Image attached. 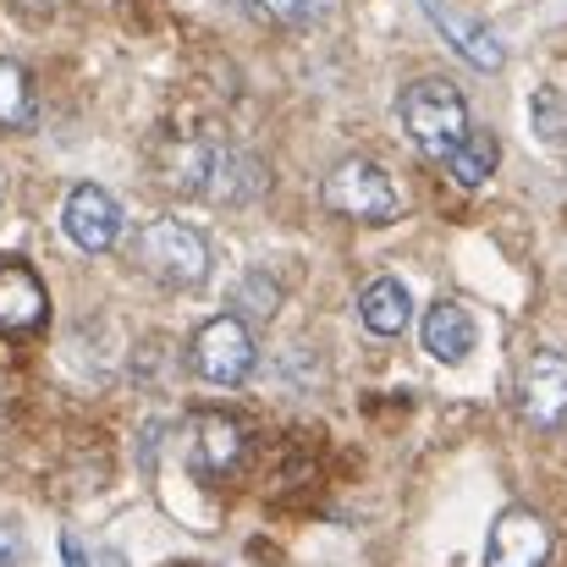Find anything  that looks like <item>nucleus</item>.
I'll list each match as a JSON object with an SVG mask.
<instances>
[{"label": "nucleus", "mask_w": 567, "mask_h": 567, "mask_svg": "<svg viewBox=\"0 0 567 567\" xmlns=\"http://www.w3.org/2000/svg\"><path fill=\"white\" fill-rule=\"evenodd\" d=\"M161 183L188 198H215V204H237L259 188V166L248 155H237L231 144H220L215 133H193L166 144L161 155Z\"/></svg>", "instance_id": "nucleus-1"}, {"label": "nucleus", "mask_w": 567, "mask_h": 567, "mask_svg": "<svg viewBox=\"0 0 567 567\" xmlns=\"http://www.w3.org/2000/svg\"><path fill=\"white\" fill-rule=\"evenodd\" d=\"M396 116H402L408 144L430 161H452V150L474 133L468 127V100L452 78H413L396 100Z\"/></svg>", "instance_id": "nucleus-2"}, {"label": "nucleus", "mask_w": 567, "mask_h": 567, "mask_svg": "<svg viewBox=\"0 0 567 567\" xmlns=\"http://www.w3.org/2000/svg\"><path fill=\"white\" fill-rule=\"evenodd\" d=\"M320 204H326L331 215H342V220L385 226V220L396 215L402 198H396V183L385 177V166L364 161V155H353V161L331 166V177H326V188H320Z\"/></svg>", "instance_id": "nucleus-3"}, {"label": "nucleus", "mask_w": 567, "mask_h": 567, "mask_svg": "<svg viewBox=\"0 0 567 567\" xmlns=\"http://www.w3.org/2000/svg\"><path fill=\"white\" fill-rule=\"evenodd\" d=\"M138 265L161 287H198L209 276V243L188 220H150L138 231Z\"/></svg>", "instance_id": "nucleus-4"}, {"label": "nucleus", "mask_w": 567, "mask_h": 567, "mask_svg": "<svg viewBox=\"0 0 567 567\" xmlns=\"http://www.w3.org/2000/svg\"><path fill=\"white\" fill-rule=\"evenodd\" d=\"M259 364V348H254V331L237 320V315H215L198 326L193 337V375L209 380V385H243Z\"/></svg>", "instance_id": "nucleus-5"}, {"label": "nucleus", "mask_w": 567, "mask_h": 567, "mask_svg": "<svg viewBox=\"0 0 567 567\" xmlns=\"http://www.w3.org/2000/svg\"><path fill=\"white\" fill-rule=\"evenodd\" d=\"M518 413L535 430H557L567 419V353L535 348L524 375H518Z\"/></svg>", "instance_id": "nucleus-6"}, {"label": "nucleus", "mask_w": 567, "mask_h": 567, "mask_svg": "<svg viewBox=\"0 0 567 567\" xmlns=\"http://www.w3.org/2000/svg\"><path fill=\"white\" fill-rule=\"evenodd\" d=\"M419 11L435 22V33H441L468 66H480V72H502V66H507V44H502L480 17L457 11L452 0H419Z\"/></svg>", "instance_id": "nucleus-7"}, {"label": "nucleus", "mask_w": 567, "mask_h": 567, "mask_svg": "<svg viewBox=\"0 0 567 567\" xmlns=\"http://www.w3.org/2000/svg\"><path fill=\"white\" fill-rule=\"evenodd\" d=\"M546 557H551V529L529 507H507L491 524L485 567H546Z\"/></svg>", "instance_id": "nucleus-8"}, {"label": "nucleus", "mask_w": 567, "mask_h": 567, "mask_svg": "<svg viewBox=\"0 0 567 567\" xmlns=\"http://www.w3.org/2000/svg\"><path fill=\"white\" fill-rule=\"evenodd\" d=\"M61 226L66 237L83 248V254H105L116 237H122V204L105 188L83 183V188L66 193V209H61Z\"/></svg>", "instance_id": "nucleus-9"}, {"label": "nucleus", "mask_w": 567, "mask_h": 567, "mask_svg": "<svg viewBox=\"0 0 567 567\" xmlns=\"http://www.w3.org/2000/svg\"><path fill=\"white\" fill-rule=\"evenodd\" d=\"M243 457V424L231 413H193L188 419V468L198 480H226Z\"/></svg>", "instance_id": "nucleus-10"}, {"label": "nucleus", "mask_w": 567, "mask_h": 567, "mask_svg": "<svg viewBox=\"0 0 567 567\" xmlns=\"http://www.w3.org/2000/svg\"><path fill=\"white\" fill-rule=\"evenodd\" d=\"M419 342H424V353H430L435 364H463V359L474 353V342H480V326H474V315H468L457 298H441V303L424 309Z\"/></svg>", "instance_id": "nucleus-11"}, {"label": "nucleus", "mask_w": 567, "mask_h": 567, "mask_svg": "<svg viewBox=\"0 0 567 567\" xmlns=\"http://www.w3.org/2000/svg\"><path fill=\"white\" fill-rule=\"evenodd\" d=\"M44 309H50L44 281L22 259H0V331H33Z\"/></svg>", "instance_id": "nucleus-12"}, {"label": "nucleus", "mask_w": 567, "mask_h": 567, "mask_svg": "<svg viewBox=\"0 0 567 567\" xmlns=\"http://www.w3.org/2000/svg\"><path fill=\"white\" fill-rule=\"evenodd\" d=\"M359 320H364V331H375V337H402L408 320H413V298H408V287H402L396 276L370 281L364 298H359Z\"/></svg>", "instance_id": "nucleus-13"}, {"label": "nucleus", "mask_w": 567, "mask_h": 567, "mask_svg": "<svg viewBox=\"0 0 567 567\" xmlns=\"http://www.w3.org/2000/svg\"><path fill=\"white\" fill-rule=\"evenodd\" d=\"M496 161H502V144H496V133H485V127H474L457 150H452V177H457V188H480V183H491V172H496Z\"/></svg>", "instance_id": "nucleus-14"}, {"label": "nucleus", "mask_w": 567, "mask_h": 567, "mask_svg": "<svg viewBox=\"0 0 567 567\" xmlns=\"http://www.w3.org/2000/svg\"><path fill=\"white\" fill-rule=\"evenodd\" d=\"M33 122V89L17 61H0V127H28Z\"/></svg>", "instance_id": "nucleus-15"}, {"label": "nucleus", "mask_w": 567, "mask_h": 567, "mask_svg": "<svg viewBox=\"0 0 567 567\" xmlns=\"http://www.w3.org/2000/svg\"><path fill=\"white\" fill-rule=\"evenodd\" d=\"M254 6L281 28H315V22L331 17V0H254Z\"/></svg>", "instance_id": "nucleus-16"}, {"label": "nucleus", "mask_w": 567, "mask_h": 567, "mask_svg": "<svg viewBox=\"0 0 567 567\" xmlns=\"http://www.w3.org/2000/svg\"><path fill=\"white\" fill-rule=\"evenodd\" d=\"M529 111H535V133H540L546 144H567V105L557 89H540Z\"/></svg>", "instance_id": "nucleus-17"}, {"label": "nucleus", "mask_w": 567, "mask_h": 567, "mask_svg": "<svg viewBox=\"0 0 567 567\" xmlns=\"http://www.w3.org/2000/svg\"><path fill=\"white\" fill-rule=\"evenodd\" d=\"M237 298H243V303H259V309H254V320H270V315H276V298H281V292H276V287H270L265 276H248Z\"/></svg>", "instance_id": "nucleus-18"}, {"label": "nucleus", "mask_w": 567, "mask_h": 567, "mask_svg": "<svg viewBox=\"0 0 567 567\" xmlns=\"http://www.w3.org/2000/svg\"><path fill=\"white\" fill-rule=\"evenodd\" d=\"M0 567H22V535L11 524H0Z\"/></svg>", "instance_id": "nucleus-19"}, {"label": "nucleus", "mask_w": 567, "mask_h": 567, "mask_svg": "<svg viewBox=\"0 0 567 567\" xmlns=\"http://www.w3.org/2000/svg\"><path fill=\"white\" fill-rule=\"evenodd\" d=\"M61 557H66V567H89L83 546H78V535H61Z\"/></svg>", "instance_id": "nucleus-20"}]
</instances>
